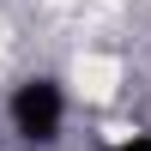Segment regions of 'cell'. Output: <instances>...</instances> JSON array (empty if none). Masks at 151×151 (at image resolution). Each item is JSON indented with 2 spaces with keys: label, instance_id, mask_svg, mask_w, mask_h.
<instances>
[{
  "label": "cell",
  "instance_id": "6da1fadb",
  "mask_svg": "<svg viewBox=\"0 0 151 151\" xmlns=\"http://www.w3.org/2000/svg\"><path fill=\"white\" fill-rule=\"evenodd\" d=\"M12 121H18L24 139H55V127H60V91H55L48 79L18 85V97H12Z\"/></svg>",
  "mask_w": 151,
  "mask_h": 151
},
{
  "label": "cell",
  "instance_id": "7a4b0ae2",
  "mask_svg": "<svg viewBox=\"0 0 151 151\" xmlns=\"http://www.w3.org/2000/svg\"><path fill=\"white\" fill-rule=\"evenodd\" d=\"M121 151H151V133H145V139H127V145H121Z\"/></svg>",
  "mask_w": 151,
  "mask_h": 151
}]
</instances>
